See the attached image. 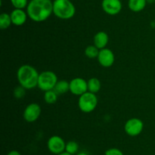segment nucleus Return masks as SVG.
Here are the masks:
<instances>
[{
    "mask_svg": "<svg viewBox=\"0 0 155 155\" xmlns=\"http://www.w3.org/2000/svg\"><path fill=\"white\" fill-rule=\"evenodd\" d=\"M58 96V94L54 90H50V91H45L44 94V100L48 104H54L57 102Z\"/></svg>",
    "mask_w": 155,
    "mask_h": 155,
    "instance_id": "18",
    "label": "nucleus"
},
{
    "mask_svg": "<svg viewBox=\"0 0 155 155\" xmlns=\"http://www.w3.org/2000/svg\"><path fill=\"white\" fill-rule=\"evenodd\" d=\"M26 89L21 85L17 86L14 90V96L17 99H21L25 96Z\"/></svg>",
    "mask_w": 155,
    "mask_h": 155,
    "instance_id": "22",
    "label": "nucleus"
},
{
    "mask_svg": "<svg viewBox=\"0 0 155 155\" xmlns=\"http://www.w3.org/2000/svg\"><path fill=\"white\" fill-rule=\"evenodd\" d=\"M47 147L51 153L58 155L65 151L66 142L59 135H53L48 138Z\"/></svg>",
    "mask_w": 155,
    "mask_h": 155,
    "instance_id": "7",
    "label": "nucleus"
},
{
    "mask_svg": "<svg viewBox=\"0 0 155 155\" xmlns=\"http://www.w3.org/2000/svg\"><path fill=\"white\" fill-rule=\"evenodd\" d=\"M94 45L98 49V50H102L106 48L107 43L109 42V36L106 32L99 31L95 33L93 38Z\"/></svg>",
    "mask_w": 155,
    "mask_h": 155,
    "instance_id": "13",
    "label": "nucleus"
},
{
    "mask_svg": "<svg viewBox=\"0 0 155 155\" xmlns=\"http://www.w3.org/2000/svg\"><path fill=\"white\" fill-rule=\"evenodd\" d=\"M100 50L95 45H89L85 49V55L89 59H95L98 57Z\"/></svg>",
    "mask_w": 155,
    "mask_h": 155,
    "instance_id": "19",
    "label": "nucleus"
},
{
    "mask_svg": "<svg viewBox=\"0 0 155 155\" xmlns=\"http://www.w3.org/2000/svg\"><path fill=\"white\" fill-rule=\"evenodd\" d=\"M97 59L100 65L104 68H109L112 66L115 62L114 53L108 48L100 50Z\"/></svg>",
    "mask_w": 155,
    "mask_h": 155,
    "instance_id": "10",
    "label": "nucleus"
},
{
    "mask_svg": "<svg viewBox=\"0 0 155 155\" xmlns=\"http://www.w3.org/2000/svg\"><path fill=\"white\" fill-rule=\"evenodd\" d=\"M39 74L37 70L30 65H23L17 71V78L20 85L26 90H30L38 85Z\"/></svg>",
    "mask_w": 155,
    "mask_h": 155,
    "instance_id": "2",
    "label": "nucleus"
},
{
    "mask_svg": "<svg viewBox=\"0 0 155 155\" xmlns=\"http://www.w3.org/2000/svg\"><path fill=\"white\" fill-rule=\"evenodd\" d=\"M12 24L10 14L2 13L0 15V28L2 30H6Z\"/></svg>",
    "mask_w": 155,
    "mask_h": 155,
    "instance_id": "17",
    "label": "nucleus"
},
{
    "mask_svg": "<svg viewBox=\"0 0 155 155\" xmlns=\"http://www.w3.org/2000/svg\"><path fill=\"white\" fill-rule=\"evenodd\" d=\"M54 91L58 94H64L68 91H70V82L67 81L66 80L58 81L54 89Z\"/></svg>",
    "mask_w": 155,
    "mask_h": 155,
    "instance_id": "16",
    "label": "nucleus"
},
{
    "mask_svg": "<svg viewBox=\"0 0 155 155\" xmlns=\"http://www.w3.org/2000/svg\"><path fill=\"white\" fill-rule=\"evenodd\" d=\"M144 129V122L139 118H131L126 122L124 131L128 135L132 137L138 136L142 133Z\"/></svg>",
    "mask_w": 155,
    "mask_h": 155,
    "instance_id": "6",
    "label": "nucleus"
},
{
    "mask_svg": "<svg viewBox=\"0 0 155 155\" xmlns=\"http://www.w3.org/2000/svg\"><path fill=\"white\" fill-rule=\"evenodd\" d=\"M104 155H124V153L120 149L116 147H111V148L107 149L104 153Z\"/></svg>",
    "mask_w": 155,
    "mask_h": 155,
    "instance_id": "23",
    "label": "nucleus"
},
{
    "mask_svg": "<svg viewBox=\"0 0 155 155\" xmlns=\"http://www.w3.org/2000/svg\"><path fill=\"white\" fill-rule=\"evenodd\" d=\"M101 7L107 15H116L121 12L123 6L120 0H102Z\"/></svg>",
    "mask_w": 155,
    "mask_h": 155,
    "instance_id": "11",
    "label": "nucleus"
},
{
    "mask_svg": "<svg viewBox=\"0 0 155 155\" xmlns=\"http://www.w3.org/2000/svg\"><path fill=\"white\" fill-rule=\"evenodd\" d=\"M58 155H72V154H71V153H68V152L64 151V152H63V153H60V154H58Z\"/></svg>",
    "mask_w": 155,
    "mask_h": 155,
    "instance_id": "26",
    "label": "nucleus"
},
{
    "mask_svg": "<svg viewBox=\"0 0 155 155\" xmlns=\"http://www.w3.org/2000/svg\"><path fill=\"white\" fill-rule=\"evenodd\" d=\"M79 150V144L75 141H70L66 143V147H65V151L71 154L74 155L78 153Z\"/></svg>",
    "mask_w": 155,
    "mask_h": 155,
    "instance_id": "20",
    "label": "nucleus"
},
{
    "mask_svg": "<svg viewBox=\"0 0 155 155\" xmlns=\"http://www.w3.org/2000/svg\"><path fill=\"white\" fill-rule=\"evenodd\" d=\"M58 81L55 73L51 71H44L39 74L37 87L41 91L45 92L54 89Z\"/></svg>",
    "mask_w": 155,
    "mask_h": 155,
    "instance_id": "5",
    "label": "nucleus"
},
{
    "mask_svg": "<svg viewBox=\"0 0 155 155\" xmlns=\"http://www.w3.org/2000/svg\"><path fill=\"white\" fill-rule=\"evenodd\" d=\"M87 91V81L83 78H74L70 81V92L74 95L80 97Z\"/></svg>",
    "mask_w": 155,
    "mask_h": 155,
    "instance_id": "9",
    "label": "nucleus"
},
{
    "mask_svg": "<svg viewBox=\"0 0 155 155\" xmlns=\"http://www.w3.org/2000/svg\"><path fill=\"white\" fill-rule=\"evenodd\" d=\"M11 3L15 9H27L28 5V0H10Z\"/></svg>",
    "mask_w": 155,
    "mask_h": 155,
    "instance_id": "21",
    "label": "nucleus"
},
{
    "mask_svg": "<svg viewBox=\"0 0 155 155\" xmlns=\"http://www.w3.org/2000/svg\"><path fill=\"white\" fill-rule=\"evenodd\" d=\"M76 8L71 0H54L53 14L59 19L69 20L74 16Z\"/></svg>",
    "mask_w": 155,
    "mask_h": 155,
    "instance_id": "3",
    "label": "nucleus"
},
{
    "mask_svg": "<svg viewBox=\"0 0 155 155\" xmlns=\"http://www.w3.org/2000/svg\"><path fill=\"white\" fill-rule=\"evenodd\" d=\"M147 3H153L155 2V0H146Z\"/></svg>",
    "mask_w": 155,
    "mask_h": 155,
    "instance_id": "27",
    "label": "nucleus"
},
{
    "mask_svg": "<svg viewBox=\"0 0 155 155\" xmlns=\"http://www.w3.org/2000/svg\"><path fill=\"white\" fill-rule=\"evenodd\" d=\"M88 84V91L93 94H96L101 90V84L99 79L97 78H91L87 81Z\"/></svg>",
    "mask_w": 155,
    "mask_h": 155,
    "instance_id": "15",
    "label": "nucleus"
},
{
    "mask_svg": "<svg viewBox=\"0 0 155 155\" xmlns=\"http://www.w3.org/2000/svg\"><path fill=\"white\" fill-rule=\"evenodd\" d=\"M10 15L11 18H12V24L18 26V27L24 25L27 21V18H28L27 12H25L24 9H15L11 12Z\"/></svg>",
    "mask_w": 155,
    "mask_h": 155,
    "instance_id": "12",
    "label": "nucleus"
},
{
    "mask_svg": "<svg viewBox=\"0 0 155 155\" xmlns=\"http://www.w3.org/2000/svg\"><path fill=\"white\" fill-rule=\"evenodd\" d=\"M42 109L36 103H31L27 105L24 110L23 117L27 122H34L40 116Z\"/></svg>",
    "mask_w": 155,
    "mask_h": 155,
    "instance_id": "8",
    "label": "nucleus"
},
{
    "mask_svg": "<svg viewBox=\"0 0 155 155\" xmlns=\"http://www.w3.org/2000/svg\"><path fill=\"white\" fill-rule=\"evenodd\" d=\"M7 155H21V153L18 151V150H11V151H9Z\"/></svg>",
    "mask_w": 155,
    "mask_h": 155,
    "instance_id": "24",
    "label": "nucleus"
},
{
    "mask_svg": "<svg viewBox=\"0 0 155 155\" xmlns=\"http://www.w3.org/2000/svg\"><path fill=\"white\" fill-rule=\"evenodd\" d=\"M98 105V97L95 94L87 91L80 96L78 106L80 110L85 113H89L95 109Z\"/></svg>",
    "mask_w": 155,
    "mask_h": 155,
    "instance_id": "4",
    "label": "nucleus"
},
{
    "mask_svg": "<svg viewBox=\"0 0 155 155\" xmlns=\"http://www.w3.org/2000/svg\"><path fill=\"white\" fill-rule=\"evenodd\" d=\"M147 5L146 0H129V9L133 12H139L144 10Z\"/></svg>",
    "mask_w": 155,
    "mask_h": 155,
    "instance_id": "14",
    "label": "nucleus"
},
{
    "mask_svg": "<svg viewBox=\"0 0 155 155\" xmlns=\"http://www.w3.org/2000/svg\"><path fill=\"white\" fill-rule=\"evenodd\" d=\"M28 17L35 22L45 21L53 13V2L51 0H30L27 7Z\"/></svg>",
    "mask_w": 155,
    "mask_h": 155,
    "instance_id": "1",
    "label": "nucleus"
},
{
    "mask_svg": "<svg viewBox=\"0 0 155 155\" xmlns=\"http://www.w3.org/2000/svg\"><path fill=\"white\" fill-rule=\"evenodd\" d=\"M76 155H89L87 153H86V152H79V153H77Z\"/></svg>",
    "mask_w": 155,
    "mask_h": 155,
    "instance_id": "25",
    "label": "nucleus"
}]
</instances>
